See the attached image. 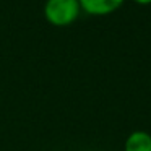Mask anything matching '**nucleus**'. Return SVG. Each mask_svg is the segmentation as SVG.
I'll list each match as a JSON object with an SVG mask.
<instances>
[{"instance_id": "nucleus-1", "label": "nucleus", "mask_w": 151, "mask_h": 151, "mask_svg": "<svg viewBox=\"0 0 151 151\" xmlns=\"http://www.w3.org/2000/svg\"><path fill=\"white\" fill-rule=\"evenodd\" d=\"M81 15L78 0H46L44 18L52 26L63 28L75 23Z\"/></svg>"}, {"instance_id": "nucleus-2", "label": "nucleus", "mask_w": 151, "mask_h": 151, "mask_svg": "<svg viewBox=\"0 0 151 151\" xmlns=\"http://www.w3.org/2000/svg\"><path fill=\"white\" fill-rule=\"evenodd\" d=\"M81 12L93 17H104V15H111L115 10L124 5L125 0H78Z\"/></svg>"}, {"instance_id": "nucleus-3", "label": "nucleus", "mask_w": 151, "mask_h": 151, "mask_svg": "<svg viewBox=\"0 0 151 151\" xmlns=\"http://www.w3.org/2000/svg\"><path fill=\"white\" fill-rule=\"evenodd\" d=\"M124 151H151V133L135 130L125 138Z\"/></svg>"}, {"instance_id": "nucleus-4", "label": "nucleus", "mask_w": 151, "mask_h": 151, "mask_svg": "<svg viewBox=\"0 0 151 151\" xmlns=\"http://www.w3.org/2000/svg\"><path fill=\"white\" fill-rule=\"evenodd\" d=\"M138 5H151V0H133Z\"/></svg>"}]
</instances>
